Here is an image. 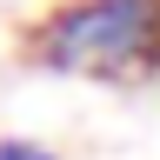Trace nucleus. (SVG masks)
<instances>
[{
	"label": "nucleus",
	"mask_w": 160,
	"mask_h": 160,
	"mask_svg": "<svg viewBox=\"0 0 160 160\" xmlns=\"http://www.w3.org/2000/svg\"><path fill=\"white\" fill-rule=\"evenodd\" d=\"M20 60L87 80L160 73V0H53L27 27Z\"/></svg>",
	"instance_id": "obj_1"
},
{
	"label": "nucleus",
	"mask_w": 160,
	"mask_h": 160,
	"mask_svg": "<svg viewBox=\"0 0 160 160\" xmlns=\"http://www.w3.org/2000/svg\"><path fill=\"white\" fill-rule=\"evenodd\" d=\"M0 160H60V153H47V147L27 140V133H7V140H0Z\"/></svg>",
	"instance_id": "obj_2"
}]
</instances>
